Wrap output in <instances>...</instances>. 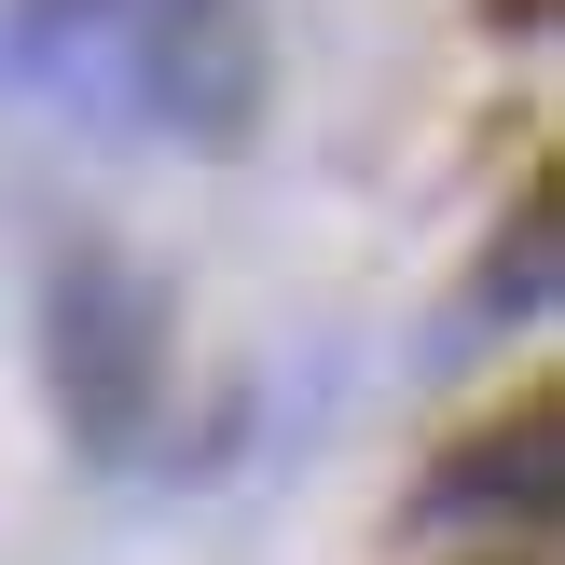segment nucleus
Instances as JSON below:
<instances>
[{
    "instance_id": "5",
    "label": "nucleus",
    "mask_w": 565,
    "mask_h": 565,
    "mask_svg": "<svg viewBox=\"0 0 565 565\" xmlns=\"http://www.w3.org/2000/svg\"><path fill=\"white\" fill-rule=\"evenodd\" d=\"M483 565H524V552H483Z\"/></svg>"
},
{
    "instance_id": "2",
    "label": "nucleus",
    "mask_w": 565,
    "mask_h": 565,
    "mask_svg": "<svg viewBox=\"0 0 565 565\" xmlns=\"http://www.w3.org/2000/svg\"><path fill=\"white\" fill-rule=\"evenodd\" d=\"M166 359H180L166 290L110 235H70L42 263V401H55V428H70L97 469L152 456V428H166Z\"/></svg>"
},
{
    "instance_id": "3",
    "label": "nucleus",
    "mask_w": 565,
    "mask_h": 565,
    "mask_svg": "<svg viewBox=\"0 0 565 565\" xmlns=\"http://www.w3.org/2000/svg\"><path fill=\"white\" fill-rule=\"evenodd\" d=\"M552 497H565V401H552V386H539V401H511V428H469L456 456L428 469V511H441V524H469V511L552 524Z\"/></svg>"
},
{
    "instance_id": "4",
    "label": "nucleus",
    "mask_w": 565,
    "mask_h": 565,
    "mask_svg": "<svg viewBox=\"0 0 565 565\" xmlns=\"http://www.w3.org/2000/svg\"><path fill=\"white\" fill-rule=\"evenodd\" d=\"M469 303H483V318H539V303H552V193H524V207H511V248L483 263V290H469Z\"/></svg>"
},
{
    "instance_id": "1",
    "label": "nucleus",
    "mask_w": 565,
    "mask_h": 565,
    "mask_svg": "<svg viewBox=\"0 0 565 565\" xmlns=\"http://www.w3.org/2000/svg\"><path fill=\"white\" fill-rule=\"evenodd\" d=\"M0 28L55 110L166 152H248L276 97V42L248 0H0Z\"/></svg>"
}]
</instances>
